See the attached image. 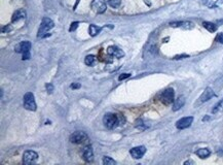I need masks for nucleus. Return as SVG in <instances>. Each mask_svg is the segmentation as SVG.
Segmentation results:
<instances>
[{
    "label": "nucleus",
    "mask_w": 223,
    "mask_h": 165,
    "mask_svg": "<svg viewBox=\"0 0 223 165\" xmlns=\"http://www.w3.org/2000/svg\"><path fill=\"white\" fill-rule=\"evenodd\" d=\"M54 27H55V23L49 18H43L41 24H40V28L38 30L37 36L38 37H45V35H47L45 33L51 29H53Z\"/></svg>",
    "instance_id": "nucleus-1"
},
{
    "label": "nucleus",
    "mask_w": 223,
    "mask_h": 165,
    "mask_svg": "<svg viewBox=\"0 0 223 165\" xmlns=\"http://www.w3.org/2000/svg\"><path fill=\"white\" fill-rule=\"evenodd\" d=\"M103 122H104V125L106 126V128H108V129H114L116 126L119 125V118H118V115L106 114L105 116H104Z\"/></svg>",
    "instance_id": "nucleus-2"
},
{
    "label": "nucleus",
    "mask_w": 223,
    "mask_h": 165,
    "mask_svg": "<svg viewBox=\"0 0 223 165\" xmlns=\"http://www.w3.org/2000/svg\"><path fill=\"white\" fill-rule=\"evenodd\" d=\"M30 50H31V43L29 41H22L16 47V52L23 54L24 60H28L30 58Z\"/></svg>",
    "instance_id": "nucleus-3"
},
{
    "label": "nucleus",
    "mask_w": 223,
    "mask_h": 165,
    "mask_svg": "<svg viewBox=\"0 0 223 165\" xmlns=\"http://www.w3.org/2000/svg\"><path fill=\"white\" fill-rule=\"evenodd\" d=\"M24 107L28 110H31V112H34L36 110V103H35V99H34V95L31 93V92H28L24 95Z\"/></svg>",
    "instance_id": "nucleus-4"
},
{
    "label": "nucleus",
    "mask_w": 223,
    "mask_h": 165,
    "mask_svg": "<svg viewBox=\"0 0 223 165\" xmlns=\"http://www.w3.org/2000/svg\"><path fill=\"white\" fill-rule=\"evenodd\" d=\"M174 95H175L174 90H173L172 88H168V89H166L160 94L159 99L164 105H170V104L174 101Z\"/></svg>",
    "instance_id": "nucleus-5"
},
{
    "label": "nucleus",
    "mask_w": 223,
    "mask_h": 165,
    "mask_svg": "<svg viewBox=\"0 0 223 165\" xmlns=\"http://www.w3.org/2000/svg\"><path fill=\"white\" fill-rule=\"evenodd\" d=\"M88 139V135L82 131H75L70 135V142L76 144H81L86 142Z\"/></svg>",
    "instance_id": "nucleus-6"
},
{
    "label": "nucleus",
    "mask_w": 223,
    "mask_h": 165,
    "mask_svg": "<svg viewBox=\"0 0 223 165\" xmlns=\"http://www.w3.org/2000/svg\"><path fill=\"white\" fill-rule=\"evenodd\" d=\"M38 159V154L34 151H26L23 155V163L26 165H31L36 163Z\"/></svg>",
    "instance_id": "nucleus-7"
},
{
    "label": "nucleus",
    "mask_w": 223,
    "mask_h": 165,
    "mask_svg": "<svg viewBox=\"0 0 223 165\" xmlns=\"http://www.w3.org/2000/svg\"><path fill=\"white\" fill-rule=\"evenodd\" d=\"M91 7L97 14H103L106 11V2L104 0H93Z\"/></svg>",
    "instance_id": "nucleus-8"
},
{
    "label": "nucleus",
    "mask_w": 223,
    "mask_h": 165,
    "mask_svg": "<svg viewBox=\"0 0 223 165\" xmlns=\"http://www.w3.org/2000/svg\"><path fill=\"white\" fill-rule=\"evenodd\" d=\"M192 122H193V117H185V118H182L179 121H177L176 127L180 130L186 129L191 125Z\"/></svg>",
    "instance_id": "nucleus-9"
},
{
    "label": "nucleus",
    "mask_w": 223,
    "mask_h": 165,
    "mask_svg": "<svg viewBox=\"0 0 223 165\" xmlns=\"http://www.w3.org/2000/svg\"><path fill=\"white\" fill-rule=\"evenodd\" d=\"M130 153H131V156L134 159H141L142 157L144 156V154L146 153V148L143 146L136 147V148H133Z\"/></svg>",
    "instance_id": "nucleus-10"
},
{
    "label": "nucleus",
    "mask_w": 223,
    "mask_h": 165,
    "mask_svg": "<svg viewBox=\"0 0 223 165\" xmlns=\"http://www.w3.org/2000/svg\"><path fill=\"white\" fill-rule=\"evenodd\" d=\"M82 158H83V160L86 161V162H92V161H93L94 153H93L92 146H88L83 149V151H82Z\"/></svg>",
    "instance_id": "nucleus-11"
},
{
    "label": "nucleus",
    "mask_w": 223,
    "mask_h": 165,
    "mask_svg": "<svg viewBox=\"0 0 223 165\" xmlns=\"http://www.w3.org/2000/svg\"><path fill=\"white\" fill-rule=\"evenodd\" d=\"M107 53L109 54L110 56H113L115 58H121L124 56V53L122 50H120L119 48L115 47V46H112V47H109L107 49Z\"/></svg>",
    "instance_id": "nucleus-12"
},
{
    "label": "nucleus",
    "mask_w": 223,
    "mask_h": 165,
    "mask_svg": "<svg viewBox=\"0 0 223 165\" xmlns=\"http://www.w3.org/2000/svg\"><path fill=\"white\" fill-rule=\"evenodd\" d=\"M215 96V93H214V91H213L211 88H206V90H205L204 92H203V94L200 95V101L202 102H206V101H208V100H210L211 98L212 97H214Z\"/></svg>",
    "instance_id": "nucleus-13"
},
{
    "label": "nucleus",
    "mask_w": 223,
    "mask_h": 165,
    "mask_svg": "<svg viewBox=\"0 0 223 165\" xmlns=\"http://www.w3.org/2000/svg\"><path fill=\"white\" fill-rule=\"evenodd\" d=\"M185 104V97L183 95L182 96H179V97L177 98L174 102V105H173V110L174 112H177V110H179L182 106Z\"/></svg>",
    "instance_id": "nucleus-14"
},
{
    "label": "nucleus",
    "mask_w": 223,
    "mask_h": 165,
    "mask_svg": "<svg viewBox=\"0 0 223 165\" xmlns=\"http://www.w3.org/2000/svg\"><path fill=\"white\" fill-rule=\"evenodd\" d=\"M26 18V11L24 9H18L13 13V18H11V21L15 23V22H18L20 20H23Z\"/></svg>",
    "instance_id": "nucleus-15"
},
{
    "label": "nucleus",
    "mask_w": 223,
    "mask_h": 165,
    "mask_svg": "<svg viewBox=\"0 0 223 165\" xmlns=\"http://www.w3.org/2000/svg\"><path fill=\"white\" fill-rule=\"evenodd\" d=\"M103 28L104 27H99V26H96V25H90V28H88V30H90V35L91 36L98 35Z\"/></svg>",
    "instance_id": "nucleus-16"
},
{
    "label": "nucleus",
    "mask_w": 223,
    "mask_h": 165,
    "mask_svg": "<svg viewBox=\"0 0 223 165\" xmlns=\"http://www.w3.org/2000/svg\"><path fill=\"white\" fill-rule=\"evenodd\" d=\"M195 154L198 155L200 158H207V157L210 156L211 152H210V150L204 148V149H198V150L195 152Z\"/></svg>",
    "instance_id": "nucleus-17"
},
{
    "label": "nucleus",
    "mask_w": 223,
    "mask_h": 165,
    "mask_svg": "<svg viewBox=\"0 0 223 165\" xmlns=\"http://www.w3.org/2000/svg\"><path fill=\"white\" fill-rule=\"evenodd\" d=\"M203 26L210 32H215L217 30V26L214 23H211V22H204Z\"/></svg>",
    "instance_id": "nucleus-18"
},
{
    "label": "nucleus",
    "mask_w": 223,
    "mask_h": 165,
    "mask_svg": "<svg viewBox=\"0 0 223 165\" xmlns=\"http://www.w3.org/2000/svg\"><path fill=\"white\" fill-rule=\"evenodd\" d=\"M223 112V99L220 100L216 105L213 108V114H218V112Z\"/></svg>",
    "instance_id": "nucleus-19"
},
{
    "label": "nucleus",
    "mask_w": 223,
    "mask_h": 165,
    "mask_svg": "<svg viewBox=\"0 0 223 165\" xmlns=\"http://www.w3.org/2000/svg\"><path fill=\"white\" fill-rule=\"evenodd\" d=\"M96 61V57L94 55H88L85 57V59H84V63L86 64V65L88 66H92L94 63H95Z\"/></svg>",
    "instance_id": "nucleus-20"
},
{
    "label": "nucleus",
    "mask_w": 223,
    "mask_h": 165,
    "mask_svg": "<svg viewBox=\"0 0 223 165\" xmlns=\"http://www.w3.org/2000/svg\"><path fill=\"white\" fill-rule=\"evenodd\" d=\"M108 4L112 9H118L121 5V0H108Z\"/></svg>",
    "instance_id": "nucleus-21"
},
{
    "label": "nucleus",
    "mask_w": 223,
    "mask_h": 165,
    "mask_svg": "<svg viewBox=\"0 0 223 165\" xmlns=\"http://www.w3.org/2000/svg\"><path fill=\"white\" fill-rule=\"evenodd\" d=\"M103 164L104 165H115L116 162L113 160V159L110 158V157H104L103 158Z\"/></svg>",
    "instance_id": "nucleus-22"
},
{
    "label": "nucleus",
    "mask_w": 223,
    "mask_h": 165,
    "mask_svg": "<svg viewBox=\"0 0 223 165\" xmlns=\"http://www.w3.org/2000/svg\"><path fill=\"white\" fill-rule=\"evenodd\" d=\"M181 27L184 28V29H192V28L194 27V25L191 22H183Z\"/></svg>",
    "instance_id": "nucleus-23"
},
{
    "label": "nucleus",
    "mask_w": 223,
    "mask_h": 165,
    "mask_svg": "<svg viewBox=\"0 0 223 165\" xmlns=\"http://www.w3.org/2000/svg\"><path fill=\"white\" fill-rule=\"evenodd\" d=\"M78 25H79V23H78V22H73V23L71 24V26H70V28H69V31H70V32H72V31H75V30H76V28L78 27Z\"/></svg>",
    "instance_id": "nucleus-24"
},
{
    "label": "nucleus",
    "mask_w": 223,
    "mask_h": 165,
    "mask_svg": "<svg viewBox=\"0 0 223 165\" xmlns=\"http://www.w3.org/2000/svg\"><path fill=\"white\" fill-rule=\"evenodd\" d=\"M182 23H183V22H173V23L170 24V26L171 27H181Z\"/></svg>",
    "instance_id": "nucleus-25"
},
{
    "label": "nucleus",
    "mask_w": 223,
    "mask_h": 165,
    "mask_svg": "<svg viewBox=\"0 0 223 165\" xmlns=\"http://www.w3.org/2000/svg\"><path fill=\"white\" fill-rule=\"evenodd\" d=\"M130 76H131V74H128V73H122L121 75H119V76H118V80H126V78H130Z\"/></svg>",
    "instance_id": "nucleus-26"
},
{
    "label": "nucleus",
    "mask_w": 223,
    "mask_h": 165,
    "mask_svg": "<svg viewBox=\"0 0 223 165\" xmlns=\"http://www.w3.org/2000/svg\"><path fill=\"white\" fill-rule=\"evenodd\" d=\"M47 90L49 91V93L51 94V93H53V91H54V86L52 85V84H47Z\"/></svg>",
    "instance_id": "nucleus-27"
},
{
    "label": "nucleus",
    "mask_w": 223,
    "mask_h": 165,
    "mask_svg": "<svg viewBox=\"0 0 223 165\" xmlns=\"http://www.w3.org/2000/svg\"><path fill=\"white\" fill-rule=\"evenodd\" d=\"M216 40L218 41V43H223V33H219L218 35H217V37H216Z\"/></svg>",
    "instance_id": "nucleus-28"
},
{
    "label": "nucleus",
    "mask_w": 223,
    "mask_h": 165,
    "mask_svg": "<svg viewBox=\"0 0 223 165\" xmlns=\"http://www.w3.org/2000/svg\"><path fill=\"white\" fill-rule=\"evenodd\" d=\"M80 84L79 82H74V84H72L71 85V88L72 89H78V88H80Z\"/></svg>",
    "instance_id": "nucleus-29"
},
{
    "label": "nucleus",
    "mask_w": 223,
    "mask_h": 165,
    "mask_svg": "<svg viewBox=\"0 0 223 165\" xmlns=\"http://www.w3.org/2000/svg\"><path fill=\"white\" fill-rule=\"evenodd\" d=\"M188 57H189L188 55H179V56H175L174 59L178 60V59H183V58H188Z\"/></svg>",
    "instance_id": "nucleus-30"
},
{
    "label": "nucleus",
    "mask_w": 223,
    "mask_h": 165,
    "mask_svg": "<svg viewBox=\"0 0 223 165\" xmlns=\"http://www.w3.org/2000/svg\"><path fill=\"white\" fill-rule=\"evenodd\" d=\"M9 30H11V27L2 28V29H1V32H2V33H4V32H7V31H9Z\"/></svg>",
    "instance_id": "nucleus-31"
},
{
    "label": "nucleus",
    "mask_w": 223,
    "mask_h": 165,
    "mask_svg": "<svg viewBox=\"0 0 223 165\" xmlns=\"http://www.w3.org/2000/svg\"><path fill=\"white\" fill-rule=\"evenodd\" d=\"M184 164H192V162H191V161H186V162H184Z\"/></svg>",
    "instance_id": "nucleus-32"
},
{
    "label": "nucleus",
    "mask_w": 223,
    "mask_h": 165,
    "mask_svg": "<svg viewBox=\"0 0 223 165\" xmlns=\"http://www.w3.org/2000/svg\"><path fill=\"white\" fill-rule=\"evenodd\" d=\"M207 2H208V0H203V3H204V4H206Z\"/></svg>",
    "instance_id": "nucleus-33"
}]
</instances>
